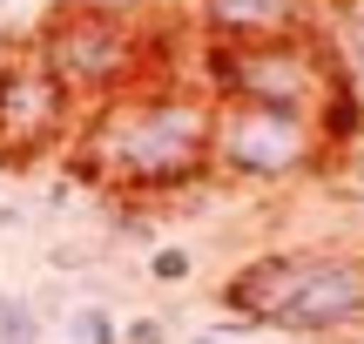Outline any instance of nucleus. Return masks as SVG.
Here are the masks:
<instances>
[{"label":"nucleus","instance_id":"1a4fd4ad","mask_svg":"<svg viewBox=\"0 0 364 344\" xmlns=\"http://www.w3.org/2000/svg\"><path fill=\"white\" fill-rule=\"evenodd\" d=\"M41 338H48V324H41L34 297L0 291V344H41Z\"/></svg>","mask_w":364,"mask_h":344},{"label":"nucleus","instance_id":"7ed1b4c3","mask_svg":"<svg viewBox=\"0 0 364 344\" xmlns=\"http://www.w3.org/2000/svg\"><path fill=\"white\" fill-rule=\"evenodd\" d=\"M331 162L324 129L304 108H263V102H216L209 115V183L230 189H284Z\"/></svg>","mask_w":364,"mask_h":344},{"label":"nucleus","instance_id":"20e7f679","mask_svg":"<svg viewBox=\"0 0 364 344\" xmlns=\"http://www.w3.org/2000/svg\"><path fill=\"white\" fill-rule=\"evenodd\" d=\"M344 88L338 61L317 34H270V41H209L203 48V95L209 102H263V108H317Z\"/></svg>","mask_w":364,"mask_h":344},{"label":"nucleus","instance_id":"f03ea898","mask_svg":"<svg viewBox=\"0 0 364 344\" xmlns=\"http://www.w3.org/2000/svg\"><path fill=\"white\" fill-rule=\"evenodd\" d=\"M27 48L48 61V75L68 88L75 108H102L108 95L149 81L156 48H149V27L122 7H95V0H61L48 7V21L34 27Z\"/></svg>","mask_w":364,"mask_h":344},{"label":"nucleus","instance_id":"423d86ee","mask_svg":"<svg viewBox=\"0 0 364 344\" xmlns=\"http://www.w3.org/2000/svg\"><path fill=\"white\" fill-rule=\"evenodd\" d=\"M290 344H364V257L358 250H311L304 284L270 324Z\"/></svg>","mask_w":364,"mask_h":344},{"label":"nucleus","instance_id":"ddd939ff","mask_svg":"<svg viewBox=\"0 0 364 344\" xmlns=\"http://www.w3.org/2000/svg\"><path fill=\"white\" fill-rule=\"evenodd\" d=\"M95 7H122V14H129V7H135V0H95Z\"/></svg>","mask_w":364,"mask_h":344},{"label":"nucleus","instance_id":"f257e3e1","mask_svg":"<svg viewBox=\"0 0 364 344\" xmlns=\"http://www.w3.org/2000/svg\"><path fill=\"white\" fill-rule=\"evenodd\" d=\"M209 102L182 81H135L88 108L68 142V176L108 196H196L209 189Z\"/></svg>","mask_w":364,"mask_h":344},{"label":"nucleus","instance_id":"6e6552de","mask_svg":"<svg viewBox=\"0 0 364 344\" xmlns=\"http://www.w3.org/2000/svg\"><path fill=\"white\" fill-rule=\"evenodd\" d=\"M203 41H270V34H311L317 0H196Z\"/></svg>","mask_w":364,"mask_h":344},{"label":"nucleus","instance_id":"9b49d317","mask_svg":"<svg viewBox=\"0 0 364 344\" xmlns=\"http://www.w3.org/2000/svg\"><path fill=\"white\" fill-rule=\"evenodd\" d=\"M149 277H156V284H189L196 277L189 243H156V250H149Z\"/></svg>","mask_w":364,"mask_h":344},{"label":"nucleus","instance_id":"4468645a","mask_svg":"<svg viewBox=\"0 0 364 344\" xmlns=\"http://www.w3.org/2000/svg\"><path fill=\"white\" fill-rule=\"evenodd\" d=\"M0 7H7V0H0Z\"/></svg>","mask_w":364,"mask_h":344},{"label":"nucleus","instance_id":"39448f33","mask_svg":"<svg viewBox=\"0 0 364 344\" xmlns=\"http://www.w3.org/2000/svg\"><path fill=\"white\" fill-rule=\"evenodd\" d=\"M81 129V108L68 102V88L48 75L27 41H0V169L21 176L41 156L68 149Z\"/></svg>","mask_w":364,"mask_h":344},{"label":"nucleus","instance_id":"f8f14e48","mask_svg":"<svg viewBox=\"0 0 364 344\" xmlns=\"http://www.w3.org/2000/svg\"><path fill=\"white\" fill-rule=\"evenodd\" d=\"M122 344H169V324L162 318H129L122 324Z\"/></svg>","mask_w":364,"mask_h":344},{"label":"nucleus","instance_id":"9d476101","mask_svg":"<svg viewBox=\"0 0 364 344\" xmlns=\"http://www.w3.org/2000/svg\"><path fill=\"white\" fill-rule=\"evenodd\" d=\"M61 331H68V344H122V318L102 304H75L61 318Z\"/></svg>","mask_w":364,"mask_h":344},{"label":"nucleus","instance_id":"0eeeda50","mask_svg":"<svg viewBox=\"0 0 364 344\" xmlns=\"http://www.w3.org/2000/svg\"><path fill=\"white\" fill-rule=\"evenodd\" d=\"M304 264H311V250H257V257H243V264L216 284L230 324H257V331H270L277 311L290 304V291L304 284Z\"/></svg>","mask_w":364,"mask_h":344}]
</instances>
